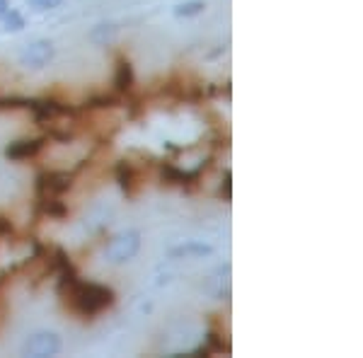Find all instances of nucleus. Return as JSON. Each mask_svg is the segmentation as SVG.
<instances>
[{
	"mask_svg": "<svg viewBox=\"0 0 363 358\" xmlns=\"http://www.w3.org/2000/svg\"><path fill=\"white\" fill-rule=\"evenodd\" d=\"M61 257V284H58V293H61L63 303L73 315L83 317V320H92L99 313H104L107 308L114 305V291L109 286L99 284H85L78 279V274L73 272L70 262H66L63 252H58Z\"/></svg>",
	"mask_w": 363,
	"mask_h": 358,
	"instance_id": "nucleus-1",
	"label": "nucleus"
},
{
	"mask_svg": "<svg viewBox=\"0 0 363 358\" xmlns=\"http://www.w3.org/2000/svg\"><path fill=\"white\" fill-rule=\"evenodd\" d=\"M140 250V233L138 230H124L114 235L107 245H104V257L112 264H126L138 254Z\"/></svg>",
	"mask_w": 363,
	"mask_h": 358,
	"instance_id": "nucleus-2",
	"label": "nucleus"
},
{
	"mask_svg": "<svg viewBox=\"0 0 363 358\" xmlns=\"http://www.w3.org/2000/svg\"><path fill=\"white\" fill-rule=\"evenodd\" d=\"M61 351V337L56 332H37L22 346V354L32 358H49Z\"/></svg>",
	"mask_w": 363,
	"mask_h": 358,
	"instance_id": "nucleus-3",
	"label": "nucleus"
},
{
	"mask_svg": "<svg viewBox=\"0 0 363 358\" xmlns=\"http://www.w3.org/2000/svg\"><path fill=\"white\" fill-rule=\"evenodd\" d=\"M51 58H54V44H51L49 39H37V42H32L25 51H22L20 61L25 68L39 70V68L49 66Z\"/></svg>",
	"mask_w": 363,
	"mask_h": 358,
	"instance_id": "nucleus-4",
	"label": "nucleus"
},
{
	"mask_svg": "<svg viewBox=\"0 0 363 358\" xmlns=\"http://www.w3.org/2000/svg\"><path fill=\"white\" fill-rule=\"evenodd\" d=\"M73 186L68 172H44L37 179V191L39 198H58L63 191H68Z\"/></svg>",
	"mask_w": 363,
	"mask_h": 358,
	"instance_id": "nucleus-5",
	"label": "nucleus"
},
{
	"mask_svg": "<svg viewBox=\"0 0 363 358\" xmlns=\"http://www.w3.org/2000/svg\"><path fill=\"white\" fill-rule=\"evenodd\" d=\"M46 143V138H27V140H15L5 148V157L10 160H27V157L39 155Z\"/></svg>",
	"mask_w": 363,
	"mask_h": 358,
	"instance_id": "nucleus-6",
	"label": "nucleus"
},
{
	"mask_svg": "<svg viewBox=\"0 0 363 358\" xmlns=\"http://www.w3.org/2000/svg\"><path fill=\"white\" fill-rule=\"evenodd\" d=\"M116 179H119L121 189H124L126 196H136L140 189V172L136 169V165L128 160H121L116 165Z\"/></svg>",
	"mask_w": 363,
	"mask_h": 358,
	"instance_id": "nucleus-7",
	"label": "nucleus"
},
{
	"mask_svg": "<svg viewBox=\"0 0 363 358\" xmlns=\"http://www.w3.org/2000/svg\"><path fill=\"white\" fill-rule=\"evenodd\" d=\"M133 83H136V78H133L131 61L124 58V56H119V58H116V75H114L116 92H119V95H128V92L133 90Z\"/></svg>",
	"mask_w": 363,
	"mask_h": 358,
	"instance_id": "nucleus-8",
	"label": "nucleus"
},
{
	"mask_svg": "<svg viewBox=\"0 0 363 358\" xmlns=\"http://www.w3.org/2000/svg\"><path fill=\"white\" fill-rule=\"evenodd\" d=\"M208 254H213V247L203 242H184L179 247L169 250L172 259H191V257H208Z\"/></svg>",
	"mask_w": 363,
	"mask_h": 358,
	"instance_id": "nucleus-9",
	"label": "nucleus"
},
{
	"mask_svg": "<svg viewBox=\"0 0 363 358\" xmlns=\"http://www.w3.org/2000/svg\"><path fill=\"white\" fill-rule=\"evenodd\" d=\"M116 32H119V27L116 25H97V27H92V32H90V42L109 44L116 37Z\"/></svg>",
	"mask_w": 363,
	"mask_h": 358,
	"instance_id": "nucleus-10",
	"label": "nucleus"
},
{
	"mask_svg": "<svg viewBox=\"0 0 363 358\" xmlns=\"http://www.w3.org/2000/svg\"><path fill=\"white\" fill-rule=\"evenodd\" d=\"M206 10V3L203 0H186V3H179L174 8V15L177 17H194V15H201Z\"/></svg>",
	"mask_w": 363,
	"mask_h": 358,
	"instance_id": "nucleus-11",
	"label": "nucleus"
},
{
	"mask_svg": "<svg viewBox=\"0 0 363 358\" xmlns=\"http://www.w3.org/2000/svg\"><path fill=\"white\" fill-rule=\"evenodd\" d=\"M0 20L5 22V29H8V32H20V29L25 27V20H22V15L17 13V10H8Z\"/></svg>",
	"mask_w": 363,
	"mask_h": 358,
	"instance_id": "nucleus-12",
	"label": "nucleus"
},
{
	"mask_svg": "<svg viewBox=\"0 0 363 358\" xmlns=\"http://www.w3.org/2000/svg\"><path fill=\"white\" fill-rule=\"evenodd\" d=\"M29 8L39 10V13H44V10H56L58 5L63 3V0H27Z\"/></svg>",
	"mask_w": 363,
	"mask_h": 358,
	"instance_id": "nucleus-13",
	"label": "nucleus"
},
{
	"mask_svg": "<svg viewBox=\"0 0 363 358\" xmlns=\"http://www.w3.org/2000/svg\"><path fill=\"white\" fill-rule=\"evenodd\" d=\"M10 235H13V223L5 216H0V237H10Z\"/></svg>",
	"mask_w": 363,
	"mask_h": 358,
	"instance_id": "nucleus-14",
	"label": "nucleus"
},
{
	"mask_svg": "<svg viewBox=\"0 0 363 358\" xmlns=\"http://www.w3.org/2000/svg\"><path fill=\"white\" fill-rule=\"evenodd\" d=\"M8 10H10V3H8V0H0V17L8 13Z\"/></svg>",
	"mask_w": 363,
	"mask_h": 358,
	"instance_id": "nucleus-15",
	"label": "nucleus"
}]
</instances>
